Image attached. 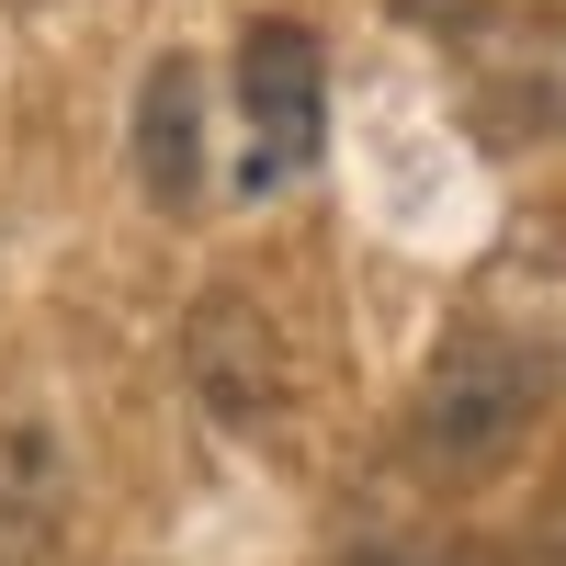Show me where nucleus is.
Segmentation results:
<instances>
[{
	"mask_svg": "<svg viewBox=\"0 0 566 566\" xmlns=\"http://www.w3.org/2000/svg\"><path fill=\"white\" fill-rule=\"evenodd\" d=\"M69 533V442L45 419H0V566H45Z\"/></svg>",
	"mask_w": 566,
	"mask_h": 566,
	"instance_id": "obj_6",
	"label": "nucleus"
},
{
	"mask_svg": "<svg viewBox=\"0 0 566 566\" xmlns=\"http://www.w3.org/2000/svg\"><path fill=\"white\" fill-rule=\"evenodd\" d=\"M181 374H193V408L216 431H272L295 408V352L261 295H193L181 317Z\"/></svg>",
	"mask_w": 566,
	"mask_h": 566,
	"instance_id": "obj_2",
	"label": "nucleus"
},
{
	"mask_svg": "<svg viewBox=\"0 0 566 566\" xmlns=\"http://www.w3.org/2000/svg\"><path fill=\"white\" fill-rule=\"evenodd\" d=\"M136 181H148V205H193L205 193V69L193 57H159L136 80Z\"/></svg>",
	"mask_w": 566,
	"mask_h": 566,
	"instance_id": "obj_5",
	"label": "nucleus"
},
{
	"mask_svg": "<svg viewBox=\"0 0 566 566\" xmlns=\"http://www.w3.org/2000/svg\"><path fill=\"white\" fill-rule=\"evenodd\" d=\"M544 555H555V566H566V476H555V488H544Z\"/></svg>",
	"mask_w": 566,
	"mask_h": 566,
	"instance_id": "obj_8",
	"label": "nucleus"
},
{
	"mask_svg": "<svg viewBox=\"0 0 566 566\" xmlns=\"http://www.w3.org/2000/svg\"><path fill=\"white\" fill-rule=\"evenodd\" d=\"M239 103H250V170H239V193L295 181L317 159V136H328V57H317L306 23L272 12V23L239 34Z\"/></svg>",
	"mask_w": 566,
	"mask_h": 566,
	"instance_id": "obj_3",
	"label": "nucleus"
},
{
	"mask_svg": "<svg viewBox=\"0 0 566 566\" xmlns=\"http://www.w3.org/2000/svg\"><path fill=\"white\" fill-rule=\"evenodd\" d=\"M476 125L499 148L566 136V12H499L476 34Z\"/></svg>",
	"mask_w": 566,
	"mask_h": 566,
	"instance_id": "obj_4",
	"label": "nucleus"
},
{
	"mask_svg": "<svg viewBox=\"0 0 566 566\" xmlns=\"http://www.w3.org/2000/svg\"><path fill=\"white\" fill-rule=\"evenodd\" d=\"M533 408H544L533 340H510V328H464V340L431 352V374H419V397H408V464L431 488H476V476H499V464L522 453Z\"/></svg>",
	"mask_w": 566,
	"mask_h": 566,
	"instance_id": "obj_1",
	"label": "nucleus"
},
{
	"mask_svg": "<svg viewBox=\"0 0 566 566\" xmlns=\"http://www.w3.org/2000/svg\"><path fill=\"white\" fill-rule=\"evenodd\" d=\"M340 566H453V555H431V544H363V555H340Z\"/></svg>",
	"mask_w": 566,
	"mask_h": 566,
	"instance_id": "obj_7",
	"label": "nucleus"
}]
</instances>
